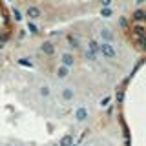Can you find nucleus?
<instances>
[{
  "mask_svg": "<svg viewBox=\"0 0 146 146\" xmlns=\"http://www.w3.org/2000/svg\"><path fill=\"white\" fill-rule=\"evenodd\" d=\"M99 55H102V58H106V60H115L117 58V49H115L113 44L99 42Z\"/></svg>",
  "mask_w": 146,
  "mask_h": 146,
  "instance_id": "f257e3e1",
  "label": "nucleus"
},
{
  "mask_svg": "<svg viewBox=\"0 0 146 146\" xmlns=\"http://www.w3.org/2000/svg\"><path fill=\"white\" fill-rule=\"evenodd\" d=\"M75 99H77L75 86H71V84L62 86V88H60V100H62V102L64 104H71V102H75Z\"/></svg>",
  "mask_w": 146,
  "mask_h": 146,
  "instance_id": "f03ea898",
  "label": "nucleus"
},
{
  "mask_svg": "<svg viewBox=\"0 0 146 146\" xmlns=\"http://www.w3.org/2000/svg\"><path fill=\"white\" fill-rule=\"evenodd\" d=\"M58 60H60L62 66L73 70V68H75V64H77V57H75V53H73V51H62L60 57H58Z\"/></svg>",
  "mask_w": 146,
  "mask_h": 146,
  "instance_id": "7ed1b4c3",
  "label": "nucleus"
},
{
  "mask_svg": "<svg viewBox=\"0 0 146 146\" xmlns=\"http://www.w3.org/2000/svg\"><path fill=\"white\" fill-rule=\"evenodd\" d=\"M90 117V110L88 106H84V104H80V106H77L73 110V119H75V122H86Z\"/></svg>",
  "mask_w": 146,
  "mask_h": 146,
  "instance_id": "20e7f679",
  "label": "nucleus"
},
{
  "mask_svg": "<svg viewBox=\"0 0 146 146\" xmlns=\"http://www.w3.org/2000/svg\"><path fill=\"white\" fill-rule=\"evenodd\" d=\"M24 17H27V20L33 22V20H38L42 17V9L38 6H27V9L24 11Z\"/></svg>",
  "mask_w": 146,
  "mask_h": 146,
  "instance_id": "39448f33",
  "label": "nucleus"
},
{
  "mask_svg": "<svg viewBox=\"0 0 146 146\" xmlns=\"http://www.w3.org/2000/svg\"><path fill=\"white\" fill-rule=\"evenodd\" d=\"M99 38H100V42L113 44V40H115V35H113V31L110 29V27H100V29H99Z\"/></svg>",
  "mask_w": 146,
  "mask_h": 146,
  "instance_id": "423d86ee",
  "label": "nucleus"
},
{
  "mask_svg": "<svg viewBox=\"0 0 146 146\" xmlns=\"http://www.w3.org/2000/svg\"><path fill=\"white\" fill-rule=\"evenodd\" d=\"M70 75H71V70H70V68H66V66H62V64H58V66H57V70H55V77H57L58 80L68 79Z\"/></svg>",
  "mask_w": 146,
  "mask_h": 146,
  "instance_id": "0eeeda50",
  "label": "nucleus"
},
{
  "mask_svg": "<svg viewBox=\"0 0 146 146\" xmlns=\"http://www.w3.org/2000/svg\"><path fill=\"white\" fill-rule=\"evenodd\" d=\"M36 91H38V97H40V99H49V97H51V86H49L48 82H42V84H38Z\"/></svg>",
  "mask_w": 146,
  "mask_h": 146,
  "instance_id": "6e6552de",
  "label": "nucleus"
},
{
  "mask_svg": "<svg viewBox=\"0 0 146 146\" xmlns=\"http://www.w3.org/2000/svg\"><path fill=\"white\" fill-rule=\"evenodd\" d=\"M58 146H73L75 144V135L73 133H66V135H62L60 137V141L57 143Z\"/></svg>",
  "mask_w": 146,
  "mask_h": 146,
  "instance_id": "1a4fd4ad",
  "label": "nucleus"
},
{
  "mask_svg": "<svg viewBox=\"0 0 146 146\" xmlns=\"http://www.w3.org/2000/svg\"><path fill=\"white\" fill-rule=\"evenodd\" d=\"M40 51H42L44 55H53L55 53V44L53 42H44L42 46H40Z\"/></svg>",
  "mask_w": 146,
  "mask_h": 146,
  "instance_id": "9d476101",
  "label": "nucleus"
},
{
  "mask_svg": "<svg viewBox=\"0 0 146 146\" xmlns=\"http://www.w3.org/2000/svg\"><path fill=\"white\" fill-rule=\"evenodd\" d=\"M26 29H27V33H29V35H36L40 31L38 26H36L35 22H29V20H27V27H26Z\"/></svg>",
  "mask_w": 146,
  "mask_h": 146,
  "instance_id": "9b49d317",
  "label": "nucleus"
},
{
  "mask_svg": "<svg viewBox=\"0 0 146 146\" xmlns=\"http://www.w3.org/2000/svg\"><path fill=\"white\" fill-rule=\"evenodd\" d=\"M133 33H135L137 38H139V36H146V27L141 26V24H137V26L133 27Z\"/></svg>",
  "mask_w": 146,
  "mask_h": 146,
  "instance_id": "f8f14e48",
  "label": "nucleus"
},
{
  "mask_svg": "<svg viewBox=\"0 0 146 146\" xmlns=\"http://www.w3.org/2000/svg\"><path fill=\"white\" fill-rule=\"evenodd\" d=\"M11 13H13V18H15V22H22V20H24V13H22L18 7H13Z\"/></svg>",
  "mask_w": 146,
  "mask_h": 146,
  "instance_id": "ddd939ff",
  "label": "nucleus"
},
{
  "mask_svg": "<svg viewBox=\"0 0 146 146\" xmlns=\"http://www.w3.org/2000/svg\"><path fill=\"white\" fill-rule=\"evenodd\" d=\"M88 51H91L93 55H99V42H97V40H90V44H88Z\"/></svg>",
  "mask_w": 146,
  "mask_h": 146,
  "instance_id": "4468645a",
  "label": "nucleus"
},
{
  "mask_svg": "<svg viewBox=\"0 0 146 146\" xmlns=\"http://www.w3.org/2000/svg\"><path fill=\"white\" fill-rule=\"evenodd\" d=\"M100 17L102 18H111L113 17V9L111 7H100Z\"/></svg>",
  "mask_w": 146,
  "mask_h": 146,
  "instance_id": "2eb2a0df",
  "label": "nucleus"
},
{
  "mask_svg": "<svg viewBox=\"0 0 146 146\" xmlns=\"http://www.w3.org/2000/svg\"><path fill=\"white\" fill-rule=\"evenodd\" d=\"M133 20H144L146 22V11L144 9H137L133 13Z\"/></svg>",
  "mask_w": 146,
  "mask_h": 146,
  "instance_id": "dca6fc26",
  "label": "nucleus"
},
{
  "mask_svg": "<svg viewBox=\"0 0 146 146\" xmlns=\"http://www.w3.org/2000/svg\"><path fill=\"white\" fill-rule=\"evenodd\" d=\"M111 95H106V97H104V99H100V102H99V106L100 108H108L110 106V102H111Z\"/></svg>",
  "mask_w": 146,
  "mask_h": 146,
  "instance_id": "f3484780",
  "label": "nucleus"
},
{
  "mask_svg": "<svg viewBox=\"0 0 146 146\" xmlns=\"http://www.w3.org/2000/svg\"><path fill=\"white\" fill-rule=\"evenodd\" d=\"M68 42H70V46L73 49H79L80 48V44H79V40L75 38V36H68Z\"/></svg>",
  "mask_w": 146,
  "mask_h": 146,
  "instance_id": "a211bd4d",
  "label": "nucleus"
},
{
  "mask_svg": "<svg viewBox=\"0 0 146 146\" xmlns=\"http://www.w3.org/2000/svg\"><path fill=\"white\" fill-rule=\"evenodd\" d=\"M18 64H20V66H26V68H33V62L27 60V58H18Z\"/></svg>",
  "mask_w": 146,
  "mask_h": 146,
  "instance_id": "6ab92c4d",
  "label": "nucleus"
},
{
  "mask_svg": "<svg viewBox=\"0 0 146 146\" xmlns=\"http://www.w3.org/2000/svg\"><path fill=\"white\" fill-rule=\"evenodd\" d=\"M113 0H100V7H111Z\"/></svg>",
  "mask_w": 146,
  "mask_h": 146,
  "instance_id": "aec40b11",
  "label": "nucleus"
},
{
  "mask_svg": "<svg viewBox=\"0 0 146 146\" xmlns=\"http://www.w3.org/2000/svg\"><path fill=\"white\" fill-rule=\"evenodd\" d=\"M84 55H86V58H88V60H95V57H97V55H93L91 51H88V49L84 51Z\"/></svg>",
  "mask_w": 146,
  "mask_h": 146,
  "instance_id": "412c9836",
  "label": "nucleus"
},
{
  "mask_svg": "<svg viewBox=\"0 0 146 146\" xmlns=\"http://www.w3.org/2000/svg\"><path fill=\"white\" fill-rule=\"evenodd\" d=\"M137 42L143 46V48H146V36H139V38H137Z\"/></svg>",
  "mask_w": 146,
  "mask_h": 146,
  "instance_id": "4be33fe9",
  "label": "nucleus"
},
{
  "mask_svg": "<svg viewBox=\"0 0 146 146\" xmlns=\"http://www.w3.org/2000/svg\"><path fill=\"white\" fill-rule=\"evenodd\" d=\"M146 4V0H135V6H137V9H141Z\"/></svg>",
  "mask_w": 146,
  "mask_h": 146,
  "instance_id": "5701e85b",
  "label": "nucleus"
},
{
  "mask_svg": "<svg viewBox=\"0 0 146 146\" xmlns=\"http://www.w3.org/2000/svg\"><path fill=\"white\" fill-rule=\"evenodd\" d=\"M122 97H124V93H122V91H119V93H117V102H121Z\"/></svg>",
  "mask_w": 146,
  "mask_h": 146,
  "instance_id": "b1692460",
  "label": "nucleus"
},
{
  "mask_svg": "<svg viewBox=\"0 0 146 146\" xmlns=\"http://www.w3.org/2000/svg\"><path fill=\"white\" fill-rule=\"evenodd\" d=\"M119 24L124 27V26H126V18H119Z\"/></svg>",
  "mask_w": 146,
  "mask_h": 146,
  "instance_id": "393cba45",
  "label": "nucleus"
},
{
  "mask_svg": "<svg viewBox=\"0 0 146 146\" xmlns=\"http://www.w3.org/2000/svg\"><path fill=\"white\" fill-rule=\"evenodd\" d=\"M9 146H20V144H9Z\"/></svg>",
  "mask_w": 146,
  "mask_h": 146,
  "instance_id": "a878e982",
  "label": "nucleus"
},
{
  "mask_svg": "<svg viewBox=\"0 0 146 146\" xmlns=\"http://www.w3.org/2000/svg\"><path fill=\"white\" fill-rule=\"evenodd\" d=\"M88 146H97V144H88Z\"/></svg>",
  "mask_w": 146,
  "mask_h": 146,
  "instance_id": "bb28decb",
  "label": "nucleus"
},
{
  "mask_svg": "<svg viewBox=\"0 0 146 146\" xmlns=\"http://www.w3.org/2000/svg\"><path fill=\"white\" fill-rule=\"evenodd\" d=\"M122 2H130V0H122Z\"/></svg>",
  "mask_w": 146,
  "mask_h": 146,
  "instance_id": "cd10ccee",
  "label": "nucleus"
},
{
  "mask_svg": "<svg viewBox=\"0 0 146 146\" xmlns=\"http://www.w3.org/2000/svg\"><path fill=\"white\" fill-rule=\"evenodd\" d=\"M51 146H58V144H51Z\"/></svg>",
  "mask_w": 146,
  "mask_h": 146,
  "instance_id": "c85d7f7f",
  "label": "nucleus"
},
{
  "mask_svg": "<svg viewBox=\"0 0 146 146\" xmlns=\"http://www.w3.org/2000/svg\"><path fill=\"white\" fill-rule=\"evenodd\" d=\"M73 146H77V144H73Z\"/></svg>",
  "mask_w": 146,
  "mask_h": 146,
  "instance_id": "c756f323",
  "label": "nucleus"
},
{
  "mask_svg": "<svg viewBox=\"0 0 146 146\" xmlns=\"http://www.w3.org/2000/svg\"><path fill=\"white\" fill-rule=\"evenodd\" d=\"M108 146H111V144H108Z\"/></svg>",
  "mask_w": 146,
  "mask_h": 146,
  "instance_id": "7c9ffc66",
  "label": "nucleus"
},
{
  "mask_svg": "<svg viewBox=\"0 0 146 146\" xmlns=\"http://www.w3.org/2000/svg\"><path fill=\"white\" fill-rule=\"evenodd\" d=\"M0 146H2V144H0Z\"/></svg>",
  "mask_w": 146,
  "mask_h": 146,
  "instance_id": "2f4dec72",
  "label": "nucleus"
}]
</instances>
